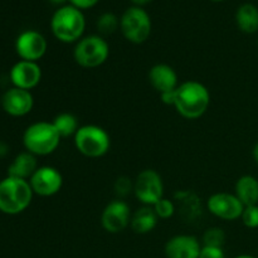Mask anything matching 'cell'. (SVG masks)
<instances>
[{"instance_id":"d4e9b609","label":"cell","mask_w":258,"mask_h":258,"mask_svg":"<svg viewBox=\"0 0 258 258\" xmlns=\"http://www.w3.org/2000/svg\"><path fill=\"white\" fill-rule=\"evenodd\" d=\"M241 221L243 222L247 228H258V204L244 207L243 213L241 216Z\"/></svg>"},{"instance_id":"d590c367","label":"cell","mask_w":258,"mask_h":258,"mask_svg":"<svg viewBox=\"0 0 258 258\" xmlns=\"http://www.w3.org/2000/svg\"><path fill=\"white\" fill-rule=\"evenodd\" d=\"M0 105H2V98H0Z\"/></svg>"},{"instance_id":"e0dca14e","label":"cell","mask_w":258,"mask_h":258,"mask_svg":"<svg viewBox=\"0 0 258 258\" xmlns=\"http://www.w3.org/2000/svg\"><path fill=\"white\" fill-rule=\"evenodd\" d=\"M38 168L39 166H38L37 156L25 150L18 154L14 160L12 161L8 168V176L29 180Z\"/></svg>"},{"instance_id":"d6986e66","label":"cell","mask_w":258,"mask_h":258,"mask_svg":"<svg viewBox=\"0 0 258 258\" xmlns=\"http://www.w3.org/2000/svg\"><path fill=\"white\" fill-rule=\"evenodd\" d=\"M234 194L244 207L258 204V179L253 175H242L234 186Z\"/></svg>"},{"instance_id":"d6a6232c","label":"cell","mask_w":258,"mask_h":258,"mask_svg":"<svg viewBox=\"0 0 258 258\" xmlns=\"http://www.w3.org/2000/svg\"><path fill=\"white\" fill-rule=\"evenodd\" d=\"M49 2L53 3V4L60 5V7H62V5H64V3L68 2V0H49Z\"/></svg>"},{"instance_id":"ffe728a7","label":"cell","mask_w":258,"mask_h":258,"mask_svg":"<svg viewBox=\"0 0 258 258\" xmlns=\"http://www.w3.org/2000/svg\"><path fill=\"white\" fill-rule=\"evenodd\" d=\"M237 27L246 34L258 32V8L251 3H244L236 12Z\"/></svg>"},{"instance_id":"ac0fdd59","label":"cell","mask_w":258,"mask_h":258,"mask_svg":"<svg viewBox=\"0 0 258 258\" xmlns=\"http://www.w3.org/2000/svg\"><path fill=\"white\" fill-rule=\"evenodd\" d=\"M158 221L159 218L153 207L144 206L131 216L130 227L136 234H148L155 229Z\"/></svg>"},{"instance_id":"f546056e","label":"cell","mask_w":258,"mask_h":258,"mask_svg":"<svg viewBox=\"0 0 258 258\" xmlns=\"http://www.w3.org/2000/svg\"><path fill=\"white\" fill-rule=\"evenodd\" d=\"M9 153V146L4 141H0V158L3 156H7V154Z\"/></svg>"},{"instance_id":"9c48e42d","label":"cell","mask_w":258,"mask_h":258,"mask_svg":"<svg viewBox=\"0 0 258 258\" xmlns=\"http://www.w3.org/2000/svg\"><path fill=\"white\" fill-rule=\"evenodd\" d=\"M48 43L44 35L38 30L28 29L20 33L15 40V50L20 59L38 62L45 55Z\"/></svg>"},{"instance_id":"484cf974","label":"cell","mask_w":258,"mask_h":258,"mask_svg":"<svg viewBox=\"0 0 258 258\" xmlns=\"http://www.w3.org/2000/svg\"><path fill=\"white\" fill-rule=\"evenodd\" d=\"M115 193L118 197V199H122L127 197L131 191H134V183L127 176H120L115 181Z\"/></svg>"},{"instance_id":"3957f363","label":"cell","mask_w":258,"mask_h":258,"mask_svg":"<svg viewBox=\"0 0 258 258\" xmlns=\"http://www.w3.org/2000/svg\"><path fill=\"white\" fill-rule=\"evenodd\" d=\"M33 196L29 180L7 176L0 180V212L8 216L22 213L30 206Z\"/></svg>"},{"instance_id":"7a4b0ae2","label":"cell","mask_w":258,"mask_h":258,"mask_svg":"<svg viewBox=\"0 0 258 258\" xmlns=\"http://www.w3.org/2000/svg\"><path fill=\"white\" fill-rule=\"evenodd\" d=\"M86 19L82 10L72 5L58 8L50 19L53 35L62 43H77L83 37Z\"/></svg>"},{"instance_id":"603a6c76","label":"cell","mask_w":258,"mask_h":258,"mask_svg":"<svg viewBox=\"0 0 258 258\" xmlns=\"http://www.w3.org/2000/svg\"><path fill=\"white\" fill-rule=\"evenodd\" d=\"M226 243V233L219 227H211L206 229L202 237V246L208 247H222Z\"/></svg>"},{"instance_id":"836d02e7","label":"cell","mask_w":258,"mask_h":258,"mask_svg":"<svg viewBox=\"0 0 258 258\" xmlns=\"http://www.w3.org/2000/svg\"><path fill=\"white\" fill-rule=\"evenodd\" d=\"M233 258H256L254 256H251V254H238V256Z\"/></svg>"},{"instance_id":"4316f807","label":"cell","mask_w":258,"mask_h":258,"mask_svg":"<svg viewBox=\"0 0 258 258\" xmlns=\"http://www.w3.org/2000/svg\"><path fill=\"white\" fill-rule=\"evenodd\" d=\"M199 258H226V253L222 247L202 246Z\"/></svg>"},{"instance_id":"52a82bcc","label":"cell","mask_w":258,"mask_h":258,"mask_svg":"<svg viewBox=\"0 0 258 258\" xmlns=\"http://www.w3.org/2000/svg\"><path fill=\"white\" fill-rule=\"evenodd\" d=\"M151 18L144 8H127L120 18V30L123 37L134 44L146 42L151 34Z\"/></svg>"},{"instance_id":"ba28073f","label":"cell","mask_w":258,"mask_h":258,"mask_svg":"<svg viewBox=\"0 0 258 258\" xmlns=\"http://www.w3.org/2000/svg\"><path fill=\"white\" fill-rule=\"evenodd\" d=\"M134 194L144 206L153 207L164 198V183L160 174L154 169H145L134 181Z\"/></svg>"},{"instance_id":"5b68a950","label":"cell","mask_w":258,"mask_h":258,"mask_svg":"<svg viewBox=\"0 0 258 258\" xmlns=\"http://www.w3.org/2000/svg\"><path fill=\"white\" fill-rule=\"evenodd\" d=\"M110 55V45L102 35L92 34L82 37L73 49L76 63L83 68H97L102 66Z\"/></svg>"},{"instance_id":"5bb4252c","label":"cell","mask_w":258,"mask_h":258,"mask_svg":"<svg viewBox=\"0 0 258 258\" xmlns=\"http://www.w3.org/2000/svg\"><path fill=\"white\" fill-rule=\"evenodd\" d=\"M34 98L30 91L12 87L2 96V107L13 117H22L33 110Z\"/></svg>"},{"instance_id":"83f0119b","label":"cell","mask_w":258,"mask_h":258,"mask_svg":"<svg viewBox=\"0 0 258 258\" xmlns=\"http://www.w3.org/2000/svg\"><path fill=\"white\" fill-rule=\"evenodd\" d=\"M68 2H70V5L77 8V9L86 10L96 7L100 0H68Z\"/></svg>"},{"instance_id":"cb8c5ba5","label":"cell","mask_w":258,"mask_h":258,"mask_svg":"<svg viewBox=\"0 0 258 258\" xmlns=\"http://www.w3.org/2000/svg\"><path fill=\"white\" fill-rule=\"evenodd\" d=\"M153 209L155 211L156 216L159 219H169L175 214V204L170 199L161 198L158 203L153 206Z\"/></svg>"},{"instance_id":"e575fe53","label":"cell","mask_w":258,"mask_h":258,"mask_svg":"<svg viewBox=\"0 0 258 258\" xmlns=\"http://www.w3.org/2000/svg\"><path fill=\"white\" fill-rule=\"evenodd\" d=\"M211 2H214V3H221V2H224V0H211Z\"/></svg>"},{"instance_id":"8fae6325","label":"cell","mask_w":258,"mask_h":258,"mask_svg":"<svg viewBox=\"0 0 258 258\" xmlns=\"http://www.w3.org/2000/svg\"><path fill=\"white\" fill-rule=\"evenodd\" d=\"M131 209L122 199H115L110 202L101 214L102 228L108 233H120L125 231L131 222Z\"/></svg>"},{"instance_id":"6da1fadb","label":"cell","mask_w":258,"mask_h":258,"mask_svg":"<svg viewBox=\"0 0 258 258\" xmlns=\"http://www.w3.org/2000/svg\"><path fill=\"white\" fill-rule=\"evenodd\" d=\"M211 105L209 90L198 81H185L175 90L174 108L184 118L196 120L202 117Z\"/></svg>"},{"instance_id":"4dcf8cb0","label":"cell","mask_w":258,"mask_h":258,"mask_svg":"<svg viewBox=\"0 0 258 258\" xmlns=\"http://www.w3.org/2000/svg\"><path fill=\"white\" fill-rule=\"evenodd\" d=\"M130 2L133 3V4L135 5V7L143 8V7H145V5H148L149 3L153 2V0H130Z\"/></svg>"},{"instance_id":"7402d4cb","label":"cell","mask_w":258,"mask_h":258,"mask_svg":"<svg viewBox=\"0 0 258 258\" xmlns=\"http://www.w3.org/2000/svg\"><path fill=\"white\" fill-rule=\"evenodd\" d=\"M96 25H97V29L101 34L110 35L113 34L120 28V19L113 13L106 12L98 17Z\"/></svg>"},{"instance_id":"4fadbf2b","label":"cell","mask_w":258,"mask_h":258,"mask_svg":"<svg viewBox=\"0 0 258 258\" xmlns=\"http://www.w3.org/2000/svg\"><path fill=\"white\" fill-rule=\"evenodd\" d=\"M9 78L13 87L30 91L39 85L42 80V68L38 62L20 59L10 68Z\"/></svg>"},{"instance_id":"8992f818","label":"cell","mask_w":258,"mask_h":258,"mask_svg":"<svg viewBox=\"0 0 258 258\" xmlns=\"http://www.w3.org/2000/svg\"><path fill=\"white\" fill-rule=\"evenodd\" d=\"M76 149L87 158H101L111 148L110 135L97 125H83L75 135Z\"/></svg>"},{"instance_id":"30bf717a","label":"cell","mask_w":258,"mask_h":258,"mask_svg":"<svg viewBox=\"0 0 258 258\" xmlns=\"http://www.w3.org/2000/svg\"><path fill=\"white\" fill-rule=\"evenodd\" d=\"M207 208L209 213L217 218L223 221H236L241 218L244 206L237 198L236 194L221 191L209 197L207 201Z\"/></svg>"},{"instance_id":"9a60e30c","label":"cell","mask_w":258,"mask_h":258,"mask_svg":"<svg viewBox=\"0 0 258 258\" xmlns=\"http://www.w3.org/2000/svg\"><path fill=\"white\" fill-rule=\"evenodd\" d=\"M164 251L166 258H199L202 243L196 236L178 234L166 242Z\"/></svg>"},{"instance_id":"f1b7e54d","label":"cell","mask_w":258,"mask_h":258,"mask_svg":"<svg viewBox=\"0 0 258 258\" xmlns=\"http://www.w3.org/2000/svg\"><path fill=\"white\" fill-rule=\"evenodd\" d=\"M160 97H161V101H163V103H165V105L168 106H173L174 107V103H175V90L169 91V92H165V93H161Z\"/></svg>"},{"instance_id":"44dd1931","label":"cell","mask_w":258,"mask_h":258,"mask_svg":"<svg viewBox=\"0 0 258 258\" xmlns=\"http://www.w3.org/2000/svg\"><path fill=\"white\" fill-rule=\"evenodd\" d=\"M52 123L55 127V130H57V133L59 134L60 139L70 138V136L75 138L76 133L81 127L78 125L77 117L73 113L70 112H62L59 115H57L54 117V120L52 121Z\"/></svg>"},{"instance_id":"2e32d148","label":"cell","mask_w":258,"mask_h":258,"mask_svg":"<svg viewBox=\"0 0 258 258\" xmlns=\"http://www.w3.org/2000/svg\"><path fill=\"white\" fill-rule=\"evenodd\" d=\"M149 82L159 93H165L178 88V75L171 66L158 63L149 71Z\"/></svg>"},{"instance_id":"277c9868","label":"cell","mask_w":258,"mask_h":258,"mask_svg":"<svg viewBox=\"0 0 258 258\" xmlns=\"http://www.w3.org/2000/svg\"><path fill=\"white\" fill-rule=\"evenodd\" d=\"M60 136L52 122L39 121L25 128L23 145L25 150L35 156H45L54 153L59 146Z\"/></svg>"},{"instance_id":"1f68e13d","label":"cell","mask_w":258,"mask_h":258,"mask_svg":"<svg viewBox=\"0 0 258 258\" xmlns=\"http://www.w3.org/2000/svg\"><path fill=\"white\" fill-rule=\"evenodd\" d=\"M252 155H253L254 161L258 164V143L253 146V150H252Z\"/></svg>"},{"instance_id":"7c38bea8","label":"cell","mask_w":258,"mask_h":258,"mask_svg":"<svg viewBox=\"0 0 258 258\" xmlns=\"http://www.w3.org/2000/svg\"><path fill=\"white\" fill-rule=\"evenodd\" d=\"M29 184L37 196L52 197L62 189L63 176L53 166H39L29 179Z\"/></svg>"}]
</instances>
